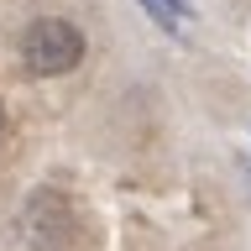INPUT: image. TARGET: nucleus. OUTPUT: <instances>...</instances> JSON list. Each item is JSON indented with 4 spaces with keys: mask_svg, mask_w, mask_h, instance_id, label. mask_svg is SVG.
Instances as JSON below:
<instances>
[{
    "mask_svg": "<svg viewBox=\"0 0 251 251\" xmlns=\"http://www.w3.org/2000/svg\"><path fill=\"white\" fill-rule=\"evenodd\" d=\"M21 235H26L31 251H63L68 246V235H74V209L63 204V194H52V188L31 194L26 209H21Z\"/></svg>",
    "mask_w": 251,
    "mask_h": 251,
    "instance_id": "f03ea898",
    "label": "nucleus"
},
{
    "mask_svg": "<svg viewBox=\"0 0 251 251\" xmlns=\"http://www.w3.org/2000/svg\"><path fill=\"white\" fill-rule=\"evenodd\" d=\"M21 63H26L37 78H58V74H74L84 63V31L63 16H42L31 21L26 37H21Z\"/></svg>",
    "mask_w": 251,
    "mask_h": 251,
    "instance_id": "f257e3e1",
    "label": "nucleus"
},
{
    "mask_svg": "<svg viewBox=\"0 0 251 251\" xmlns=\"http://www.w3.org/2000/svg\"><path fill=\"white\" fill-rule=\"evenodd\" d=\"M141 5H147V11H152L168 31H178V21H188V16H194V11H188V0H141Z\"/></svg>",
    "mask_w": 251,
    "mask_h": 251,
    "instance_id": "7ed1b4c3",
    "label": "nucleus"
},
{
    "mask_svg": "<svg viewBox=\"0 0 251 251\" xmlns=\"http://www.w3.org/2000/svg\"><path fill=\"white\" fill-rule=\"evenodd\" d=\"M0 126H5V121H0Z\"/></svg>",
    "mask_w": 251,
    "mask_h": 251,
    "instance_id": "20e7f679",
    "label": "nucleus"
}]
</instances>
